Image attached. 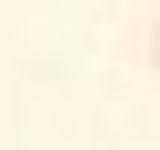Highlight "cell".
<instances>
[{
	"label": "cell",
	"instance_id": "obj_1",
	"mask_svg": "<svg viewBox=\"0 0 160 150\" xmlns=\"http://www.w3.org/2000/svg\"><path fill=\"white\" fill-rule=\"evenodd\" d=\"M150 50H160V10H150Z\"/></svg>",
	"mask_w": 160,
	"mask_h": 150
}]
</instances>
